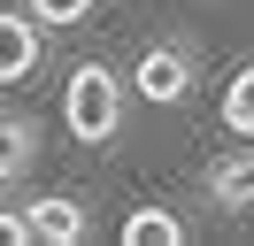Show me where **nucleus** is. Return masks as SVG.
Here are the masks:
<instances>
[{
	"mask_svg": "<svg viewBox=\"0 0 254 246\" xmlns=\"http://www.w3.org/2000/svg\"><path fill=\"white\" fill-rule=\"evenodd\" d=\"M62 123H69L77 146H108L124 131V77L108 62H77L69 85H62Z\"/></svg>",
	"mask_w": 254,
	"mask_h": 246,
	"instance_id": "nucleus-1",
	"label": "nucleus"
},
{
	"mask_svg": "<svg viewBox=\"0 0 254 246\" xmlns=\"http://www.w3.org/2000/svg\"><path fill=\"white\" fill-rule=\"evenodd\" d=\"M192 85H200V54H192V46H146L139 69H131V92L154 100V108H177Z\"/></svg>",
	"mask_w": 254,
	"mask_h": 246,
	"instance_id": "nucleus-2",
	"label": "nucleus"
},
{
	"mask_svg": "<svg viewBox=\"0 0 254 246\" xmlns=\"http://www.w3.org/2000/svg\"><path fill=\"white\" fill-rule=\"evenodd\" d=\"M23 223H31V246H77L85 231H93V215L69 192H39L31 208H23Z\"/></svg>",
	"mask_w": 254,
	"mask_h": 246,
	"instance_id": "nucleus-3",
	"label": "nucleus"
},
{
	"mask_svg": "<svg viewBox=\"0 0 254 246\" xmlns=\"http://www.w3.org/2000/svg\"><path fill=\"white\" fill-rule=\"evenodd\" d=\"M39 69V15H8L0 8V85H23V77Z\"/></svg>",
	"mask_w": 254,
	"mask_h": 246,
	"instance_id": "nucleus-4",
	"label": "nucleus"
},
{
	"mask_svg": "<svg viewBox=\"0 0 254 246\" xmlns=\"http://www.w3.org/2000/svg\"><path fill=\"white\" fill-rule=\"evenodd\" d=\"M208 200L223 215H254V138H247V154H223L208 169Z\"/></svg>",
	"mask_w": 254,
	"mask_h": 246,
	"instance_id": "nucleus-5",
	"label": "nucleus"
},
{
	"mask_svg": "<svg viewBox=\"0 0 254 246\" xmlns=\"http://www.w3.org/2000/svg\"><path fill=\"white\" fill-rule=\"evenodd\" d=\"M31 154H39V131L23 116H0V192L16 177H31Z\"/></svg>",
	"mask_w": 254,
	"mask_h": 246,
	"instance_id": "nucleus-6",
	"label": "nucleus"
},
{
	"mask_svg": "<svg viewBox=\"0 0 254 246\" xmlns=\"http://www.w3.org/2000/svg\"><path fill=\"white\" fill-rule=\"evenodd\" d=\"M124 239L131 246H185V223H177L170 208H131L124 215Z\"/></svg>",
	"mask_w": 254,
	"mask_h": 246,
	"instance_id": "nucleus-7",
	"label": "nucleus"
},
{
	"mask_svg": "<svg viewBox=\"0 0 254 246\" xmlns=\"http://www.w3.org/2000/svg\"><path fill=\"white\" fill-rule=\"evenodd\" d=\"M223 123H231V138H254V62L223 85Z\"/></svg>",
	"mask_w": 254,
	"mask_h": 246,
	"instance_id": "nucleus-8",
	"label": "nucleus"
},
{
	"mask_svg": "<svg viewBox=\"0 0 254 246\" xmlns=\"http://www.w3.org/2000/svg\"><path fill=\"white\" fill-rule=\"evenodd\" d=\"M23 8H31L39 23H54V31H69V23H85V15H93V0H23Z\"/></svg>",
	"mask_w": 254,
	"mask_h": 246,
	"instance_id": "nucleus-9",
	"label": "nucleus"
},
{
	"mask_svg": "<svg viewBox=\"0 0 254 246\" xmlns=\"http://www.w3.org/2000/svg\"><path fill=\"white\" fill-rule=\"evenodd\" d=\"M0 239H8V246H31V223H23L16 208H0Z\"/></svg>",
	"mask_w": 254,
	"mask_h": 246,
	"instance_id": "nucleus-10",
	"label": "nucleus"
}]
</instances>
